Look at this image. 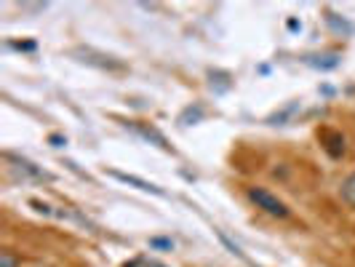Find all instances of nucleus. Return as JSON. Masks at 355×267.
<instances>
[{
  "label": "nucleus",
  "mask_w": 355,
  "mask_h": 267,
  "mask_svg": "<svg viewBox=\"0 0 355 267\" xmlns=\"http://www.w3.org/2000/svg\"><path fill=\"white\" fill-rule=\"evenodd\" d=\"M49 139H51V144H53V147H62V144H67V139H62V137H56V134H51V137H49Z\"/></svg>",
  "instance_id": "nucleus-12"
},
{
  "label": "nucleus",
  "mask_w": 355,
  "mask_h": 267,
  "mask_svg": "<svg viewBox=\"0 0 355 267\" xmlns=\"http://www.w3.org/2000/svg\"><path fill=\"white\" fill-rule=\"evenodd\" d=\"M307 64L313 67H320V70H334L339 64L337 53H326V56H307Z\"/></svg>",
  "instance_id": "nucleus-7"
},
{
  "label": "nucleus",
  "mask_w": 355,
  "mask_h": 267,
  "mask_svg": "<svg viewBox=\"0 0 355 267\" xmlns=\"http://www.w3.org/2000/svg\"><path fill=\"white\" fill-rule=\"evenodd\" d=\"M6 158L11 160V163H17V169H19V171H24L27 177H33V179H51V174H49V171H43V169H37L35 163H30V160L17 158V155H6Z\"/></svg>",
  "instance_id": "nucleus-5"
},
{
  "label": "nucleus",
  "mask_w": 355,
  "mask_h": 267,
  "mask_svg": "<svg viewBox=\"0 0 355 267\" xmlns=\"http://www.w3.org/2000/svg\"><path fill=\"white\" fill-rule=\"evenodd\" d=\"M110 177H115L118 182H123V184H134V187H137V190H142V193L163 196V190H160L158 184H153V182H144V179L134 177V174H123V171H110Z\"/></svg>",
  "instance_id": "nucleus-4"
},
{
  "label": "nucleus",
  "mask_w": 355,
  "mask_h": 267,
  "mask_svg": "<svg viewBox=\"0 0 355 267\" xmlns=\"http://www.w3.org/2000/svg\"><path fill=\"white\" fill-rule=\"evenodd\" d=\"M190 118H193V123L200 121V118H203V110H200V107H196V110H193V107H190V110H184V112H182V118H179V123L190 126Z\"/></svg>",
  "instance_id": "nucleus-9"
},
{
  "label": "nucleus",
  "mask_w": 355,
  "mask_h": 267,
  "mask_svg": "<svg viewBox=\"0 0 355 267\" xmlns=\"http://www.w3.org/2000/svg\"><path fill=\"white\" fill-rule=\"evenodd\" d=\"M246 196H249V200L259 209V212L270 214V216H275V219H286L288 216V206H286L284 200L278 196H272L270 190H265V187H246Z\"/></svg>",
  "instance_id": "nucleus-1"
},
{
  "label": "nucleus",
  "mask_w": 355,
  "mask_h": 267,
  "mask_svg": "<svg viewBox=\"0 0 355 267\" xmlns=\"http://www.w3.org/2000/svg\"><path fill=\"white\" fill-rule=\"evenodd\" d=\"M150 249L171 251V249H174V241H171V238H150Z\"/></svg>",
  "instance_id": "nucleus-10"
},
{
  "label": "nucleus",
  "mask_w": 355,
  "mask_h": 267,
  "mask_svg": "<svg viewBox=\"0 0 355 267\" xmlns=\"http://www.w3.org/2000/svg\"><path fill=\"white\" fill-rule=\"evenodd\" d=\"M320 144H323V150L331 155V158H342L345 155V134L342 131H334V128H323L320 131Z\"/></svg>",
  "instance_id": "nucleus-2"
},
{
  "label": "nucleus",
  "mask_w": 355,
  "mask_h": 267,
  "mask_svg": "<svg viewBox=\"0 0 355 267\" xmlns=\"http://www.w3.org/2000/svg\"><path fill=\"white\" fill-rule=\"evenodd\" d=\"M339 198H342V203H345L347 209L355 212V171L350 177L342 179V184H339Z\"/></svg>",
  "instance_id": "nucleus-6"
},
{
  "label": "nucleus",
  "mask_w": 355,
  "mask_h": 267,
  "mask_svg": "<svg viewBox=\"0 0 355 267\" xmlns=\"http://www.w3.org/2000/svg\"><path fill=\"white\" fill-rule=\"evenodd\" d=\"M19 265H21V259L11 249L0 251V267H19Z\"/></svg>",
  "instance_id": "nucleus-8"
},
{
  "label": "nucleus",
  "mask_w": 355,
  "mask_h": 267,
  "mask_svg": "<svg viewBox=\"0 0 355 267\" xmlns=\"http://www.w3.org/2000/svg\"><path fill=\"white\" fill-rule=\"evenodd\" d=\"M30 206H35L40 214H51V206H49V203H40L37 198H33V200H30Z\"/></svg>",
  "instance_id": "nucleus-11"
},
{
  "label": "nucleus",
  "mask_w": 355,
  "mask_h": 267,
  "mask_svg": "<svg viewBox=\"0 0 355 267\" xmlns=\"http://www.w3.org/2000/svg\"><path fill=\"white\" fill-rule=\"evenodd\" d=\"M125 128H131V131H137L142 139H147V142L158 144L160 150H166V153H171V144H168V139L160 134L158 128H153V126H144V123H137V121H131V123H125Z\"/></svg>",
  "instance_id": "nucleus-3"
}]
</instances>
